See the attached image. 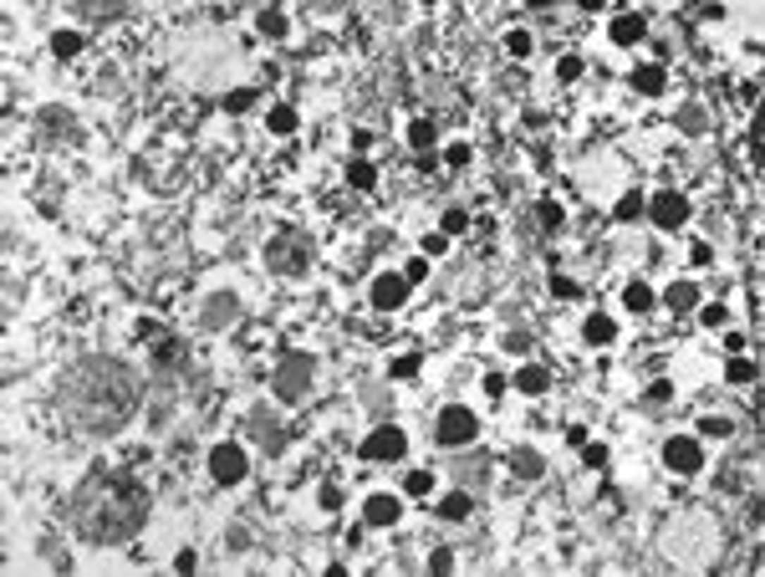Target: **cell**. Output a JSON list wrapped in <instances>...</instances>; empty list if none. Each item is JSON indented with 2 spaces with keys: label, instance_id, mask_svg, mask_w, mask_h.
<instances>
[{
  "label": "cell",
  "instance_id": "cell-1",
  "mask_svg": "<svg viewBox=\"0 0 765 577\" xmlns=\"http://www.w3.org/2000/svg\"><path fill=\"white\" fill-rule=\"evenodd\" d=\"M61 419L72 424V430L82 435H113L128 424V414H133V403H138V378L123 368L118 358H87L77 363V368L61 378Z\"/></svg>",
  "mask_w": 765,
  "mask_h": 577
},
{
  "label": "cell",
  "instance_id": "cell-2",
  "mask_svg": "<svg viewBox=\"0 0 765 577\" xmlns=\"http://www.w3.org/2000/svg\"><path fill=\"white\" fill-rule=\"evenodd\" d=\"M72 521L87 542H128L133 531H143L148 521V490L123 475V470H97L87 475L77 501H72Z\"/></svg>",
  "mask_w": 765,
  "mask_h": 577
},
{
  "label": "cell",
  "instance_id": "cell-3",
  "mask_svg": "<svg viewBox=\"0 0 765 577\" xmlns=\"http://www.w3.org/2000/svg\"><path fill=\"white\" fill-rule=\"evenodd\" d=\"M475 430H479V424H475V414L454 403V409H444V414H439V424H434V439L454 450V444H470V439H475Z\"/></svg>",
  "mask_w": 765,
  "mask_h": 577
},
{
  "label": "cell",
  "instance_id": "cell-4",
  "mask_svg": "<svg viewBox=\"0 0 765 577\" xmlns=\"http://www.w3.org/2000/svg\"><path fill=\"white\" fill-rule=\"evenodd\" d=\"M663 465L679 470V475H694V470L704 465V444H699L694 435H673V439L663 444Z\"/></svg>",
  "mask_w": 765,
  "mask_h": 577
},
{
  "label": "cell",
  "instance_id": "cell-5",
  "mask_svg": "<svg viewBox=\"0 0 765 577\" xmlns=\"http://www.w3.org/2000/svg\"><path fill=\"white\" fill-rule=\"evenodd\" d=\"M403 450H408V439H403L398 424H383V430H373V435L362 439V455L367 460H398Z\"/></svg>",
  "mask_w": 765,
  "mask_h": 577
},
{
  "label": "cell",
  "instance_id": "cell-6",
  "mask_svg": "<svg viewBox=\"0 0 765 577\" xmlns=\"http://www.w3.org/2000/svg\"><path fill=\"white\" fill-rule=\"evenodd\" d=\"M209 475L220 480V485L245 480V450H240V444H220V450L209 455Z\"/></svg>",
  "mask_w": 765,
  "mask_h": 577
},
{
  "label": "cell",
  "instance_id": "cell-7",
  "mask_svg": "<svg viewBox=\"0 0 765 577\" xmlns=\"http://www.w3.org/2000/svg\"><path fill=\"white\" fill-rule=\"evenodd\" d=\"M306 378H312V358L296 353V358H286V363L276 368V394H281V399H296V394L306 389Z\"/></svg>",
  "mask_w": 765,
  "mask_h": 577
},
{
  "label": "cell",
  "instance_id": "cell-8",
  "mask_svg": "<svg viewBox=\"0 0 765 577\" xmlns=\"http://www.w3.org/2000/svg\"><path fill=\"white\" fill-rule=\"evenodd\" d=\"M648 215H653V225H663V230H679V225L689 220V200H684V195H673V189H663V195L648 205Z\"/></svg>",
  "mask_w": 765,
  "mask_h": 577
},
{
  "label": "cell",
  "instance_id": "cell-9",
  "mask_svg": "<svg viewBox=\"0 0 765 577\" xmlns=\"http://www.w3.org/2000/svg\"><path fill=\"white\" fill-rule=\"evenodd\" d=\"M403 296H408V276H403V271H388V276H378V281H373V307H378V312H398Z\"/></svg>",
  "mask_w": 765,
  "mask_h": 577
},
{
  "label": "cell",
  "instance_id": "cell-10",
  "mask_svg": "<svg viewBox=\"0 0 765 577\" xmlns=\"http://www.w3.org/2000/svg\"><path fill=\"white\" fill-rule=\"evenodd\" d=\"M643 36H648L643 16H618V20H612V41H618V47H638Z\"/></svg>",
  "mask_w": 765,
  "mask_h": 577
},
{
  "label": "cell",
  "instance_id": "cell-11",
  "mask_svg": "<svg viewBox=\"0 0 765 577\" xmlns=\"http://www.w3.org/2000/svg\"><path fill=\"white\" fill-rule=\"evenodd\" d=\"M582 337H587V343H612V337H618V327H612L607 312H592V317L582 322Z\"/></svg>",
  "mask_w": 765,
  "mask_h": 577
},
{
  "label": "cell",
  "instance_id": "cell-12",
  "mask_svg": "<svg viewBox=\"0 0 765 577\" xmlns=\"http://www.w3.org/2000/svg\"><path fill=\"white\" fill-rule=\"evenodd\" d=\"M291 245H296V241H271V250H266V255H271V266H281V271H296V266L306 261V255H301V250H291Z\"/></svg>",
  "mask_w": 765,
  "mask_h": 577
},
{
  "label": "cell",
  "instance_id": "cell-13",
  "mask_svg": "<svg viewBox=\"0 0 765 577\" xmlns=\"http://www.w3.org/2000/svg\"><path fill=\"white\" fill-rule=\"evenodd\" d=\"M367 521H373V526L398 521V501H393V496H373V501H367Z\"/></svg>",
  "mask_w": 765,
  "mask_h": 577
},
{
  "label": "cell",
  "instance_id": "cell-14",
  "mask_svg": "<svg viewBox=\"0 0 765 577\" xmlns=\"http://www.w3.org/2000/svg\"><path fill=\"white\" fill-rule=\"evenodd\" d=\"M632 87L648 92V97H653V92H663V67H638V72H632Z\"/></svg>",
  "mask_w": 765,
  "mask_h": 577
},
{
  "label": "cell",
  "instance_id": "cell-15",
  "mask_svg": "<svg viewBox=\"0 0 765 577\" xmlns=\"http://www.w3.org/2000/svg\"><path fill=\"white\" fill-rule=\"evenodd\" d=\"M546 383H551V378H546V368H520V373H515V389H520V394H541Z\"/></svg>",
  "mask_w": 765,
  "mask_h": 577
},
{
  "label": "cell",
  "instance_id": "cell-16",
  "mask_svg": "<svg viewBox=\"0 0 765 577\" xmlns=\"http://www.w3.org/2000/svg\"><path fill=\"white\" fill-rule=\"evenodd\" d=\"M668 307H673V312H689V307H699V291H694L689 281H679V286H668Z\"/></svg>",
  "mask_w": 765,
  "mask_h": 577
},
{
  "label": "cell",
  "instance_id": "cell-17",
  "mask_svg": "<svg viewBox=\"0 0 765 577\" xmlns=\"http://www.w3.org/2000/svg\"><path fill=\"white\" fill-rule=\"evenodd\" d=\"M230 312H235V296H214V302L204 307V327H220Z\"/></svg>",
  "mask_w": 765,
  "mask_h": 577
},
{
  "label": "cell",
  "instance_id": "cell-18",
  "mask_svg": "<svg viewBox=\"0 0 765 577\" xmlns=\"http://www.w3.org/2000/svg\"><path fill=\"white\" fill-rule=\"evenodd\" d=\"M439 516L465 521V516H470V496H465V490H459V496H444V501H439Z\"/></svg>",
  "mask_w": 765,
  "mask_h": 577
},
{
  "label": "cell",
  "instance_id": "cell-19",
  "mask_svg": "<svg viewBox=\"0 0 765 577\" xmlns=\"http://www.w3.org/2000/svg\"><path fill=\"white\" fill-rule=\"evenodd\" d=\"M434 138H439V133H434V123H429V118H419V123L408 128V143H413V148H434Z\"/></svg>",
  "mask_w": 765,
  "mask_h": 577
},
{
  "label": "cell",
  "instance_id": "cell-20",
  "mask_svg": "<svg viewBox=\"0 0 765 577\" xmlns=\"http://www.w3.org/2000/svg\"><path fill=\"white\" fill-rule=\"evenodd\" d=\"M51 47H56V56H77V51H82V36H77V31H56Z\"/></svg>",
  "mask_w": 765,
  "mask_h": 577
},
{
  "label": "cell",
  "instance_id": "cell-21",
  "mask_svg": "<svg viewBox=\"0 0 765 577\" xmlns=\"http://www.w3.org/2000/svg\"><path fill=\"white\" fill-rule=\"evenodd\" d=\"M266 123H271V133H291V128H296V113H291V108H271Z\"/></svg>",
  "mask_w": 765,
  "mask_h": 577
},
{
  "label": "cell",
  "instance_id": "cell-22",
  "mask_svg": "<svg viewBox=\"0 0 765 577\" xmlns=\"http://www.w3.org/2000/svg\"><path fill=\"white\" fill-rule=\"evenodd\" d=\"M347 179H353L357 189H373V179H378V174H373V164H362V159H357L353 169H347Z\"/></svg>",
  "mask_w": 765,
  "mask_h": 577
},
{
  "label": "cell",
  "instance_id": "cell-23",
  "mask_svg": "<svg viewBox=\"0 0 765 577\" xmlns=\"http://www.w3.org/2000/svg\"><path fill=\"white\" fill-rule=\"evenodd\" d=\"M403 490H408V496H429V490H434V475H429V470H413Z\"/></svg>",
  "mask_w": 765,
  "mask_h": 577
},
{
  "label": "cell",
  "instance_id": "cell-24",
  "mask_svg": "<svg viewBox=\"0 0 765 577\" xmlns=\"http://www.w3.org/2000/svg\"><path fill=\"white\" fill-rule=\"evenodd\" d=\"M628 307H632V312H648V307H653V291H648L643 281H638V286H628Z\"/></svg>",
  "mask_w": 765,
  "mask_h": 577
},
{
  "label": "cell",
  "instance_id": "cell-25",
  "mask_svg": "<svg viewBox=\"0 0 765 577\" xmlns=\"http://www.w3.org/2000/svg\"><path fill=\"white\" fill-rule=\"evenodd\" d=\"M419 373V353H403V358H393V378H413Z\"/></svg>",
  "mask_w": 765,
  "mask_h": 577
},
{
  "label": "cell",
  "instance_id": "cell-26",
  "mask_svg": "<svg viewBox=\"0 0 765 577\" xmlns=\"http://www.w3.org/2000/svg\"><path fill=\"white\" fill-rule=\"evenodd\" d=\"M506 51H510V56H526V51H531V31H510V36H506Z\"/></svg>",
  "mask_w": 765,
  "mask_h": 577
},
{
  "label": "cell",
  "instance_id": "cell-27",
  "mask_svg": "<svg viewBox=\"0 0 765 577\" xmlns=\"http://www.w3.org/2000/svg\"><path fill=\"white\" fill-rule=\"evenodd\" d=\"M638 215H643V195H628L618 205V220H638Z\"/></svg>",
  "mask_w": 765,
  "mask_h": 577
},
{
  "label": "cell",
  "instance_id": "cell-28",
  "mask_svg": "<svg viewBox=\"0 0 765 577\" xmlns=\"http://www.w3.org/2000/svg\"><path fill=\"white\" fill-rule=\"evenodd\" d=\"M515 475H541V455H515Z\"/></svg>",
  "mask_w": 765,
  "mask_h": 577
},
{
  "label": "cell",
  "instance_id": "cell-29",
  "mask_svg": "<svg viewBox=\"0 0 765 577\" xmlns=\"http://www.w3.org/2000/svg\"><path fill=\"white\" fill-rule=\"evenodd\" d=\"M260 31H266V36H281V31H286V16L266 11V16H260Z\"/></svg>",
  "mask_w": 765,
  "mask_h": 577
},
{
  "label": "cell",
  "instance_id": "cell-30",
  "mask_svg": "<svg viewBox=\"0 0 765 577\" xmlns=\"http://www.w3.org/2000/svg\"><path fill=\"white\" fill-rule=\"evenodd\" d=\"M556 77H566V82L582 77V56H561V61H556Z\"/></svg>",
  "mask_w": 765,
  "mask_h": 577
},
{
  "label": "cell",
  "instance_id": "cell-31",
  "mask_svg": "<svg viewBox=\"0 0 765 577\" xmlns=\"http://www.w3.org/2000/svg\"><path fill=\"white\" fill-rule=\"evenodd\" d=\"M750 378H755V368H750L745 358H735V363H730V383H750Z\"/></svg>",
  "mask_w": 765,
  "mask_h": 577
},
{
  "label": "cell",
  "instance_id": "cell-32",
  "mask_svg": "<svg viewBox=\"0 0 765 577\" xmlns=\"http://www.w3.org/2000/svg\"><path fill=\"white\" fill-rule=\"evenodd\" d=\"M541 225H546V230H556V225H561V205L546 200V205H541Z\"/></svg>",
  "mask_w": 765,
  "mask_h": 577
},
{
  "label": "cell",
  "instance_id": "cell-33",
  "mask_svg": "<svg viewBox=\"0 0 765 577\" xmlns=\"http://www.w3.org/2000/svg\"><path fill=\"white\" fill-rule=\"evenodd\" d=\"M225 108H230V113H245V108H250V92H230Z\"/></svg>",
  "mask_w": 765,
  "mask_h": 577
},
{
  "label": "cell",
  "instance_id": "cell-34",
  "mask_svg": "<svg viewBox=\"0 0 765 577\" xmlns=\"http://www.w3.org/2000/svg\"><path fill=\"white\" fill-rule=\"evenodd\" d=\"M465 225H470L465 209H449V215H444V230H465Z\"/></svg>",
  "mask_w": 765,
  "mask_h": 577
},
{
  "label": "cell",
  "instance_id": "cell-35",
  "mask_svg": "<svg viewBox=\"0 0 765 577\" xmlns=\"http://www.w3.org/2000/svg\"><path fill=\"white\" fill-rule=\"evenodd\" d=\"M403 276H408V281H424V276H429V266H424V261H408V266H403Z\"/></svg>",
  "mask_w": 765,
  "mask_h": 577
},
{
  "label": "cell",
  "instance_id": "cell-36",
  "mask_svg": "<svg viewBox=\"0 0 765 577\" xmlns=\"http://www.w3.org/2000/svg\"><path fill=\"white\" fill-rule=\"evenodd\" d=\"M704 435H730V419H704Z\"/></svg>",
  "mask_w": 765,
  "mask_h": 577
},
{
  "label": "cell",
  "instance_id": "cell-37",
  "mask_svg": "<svg viewBox=\"0 0 765 577\" xmlns=\"http://www.w3.org/2000/svg\"><path fill=\"white\" fill-rule=\"evenodd\" d=\"M577 6H582V11H597V6H602V0H577Z\"/></svg>",
  "mask_w": 765,
  "mask_h": 577
},
{
  "label": "cell",
  "instance_id": "cell-38",
  "mask_svg": "<svg viewBox=\"0 0 765 577\" xmlns=\"http://www.w3.org/2000/svg\"><path fill=\"white\" fill-rule=\"evenodd\" d=\"M531 6H536V11H546V6H551V0H531Z\"/></svg>",
  "mask_w": 765,
  "mask_h": 577
},
{
  "label": "cell",
  "instance_id": "cell-39",
  "mask_svg": "<svg viewBox=\"0 0 765 577\" xmlns=\"http://www.w3.org/2000/svg\"><path fill=\"white\" fill-rule=\"evenodd\" d=\"M424 6H439V0H424Z\"/></svg>",
  "mask_w": 765,
  "mask_h": 577
}]
</instances>
